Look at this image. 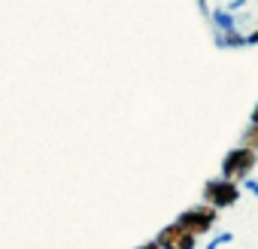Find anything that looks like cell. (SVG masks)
Listing matches in <instances>:
<instances>
[{"label": "cell", "instance_id": "obj_2", "mask_svg": "<svg viewBox=\"0 0 258 249\" xmlns=\"http://www.w3.org/2000/svg\"><path fill=\"white\" fill-rule=\"evenodd\" d=\"M240 195H243L240 185H234V182H228V179H222V176H213V179H207L204 189H201V204H207V207H213L216 213H222V210L237 207Z\"/></svg>", "mask_w": 258, "mask_h": 249}, {"label": "cell", "instance_id": "obj_3", "mask_svg": "<svg viewBox=\"0 0 258 249\" xmlns=\"http://www.w3.org/2000/svg\"><path fill=\"white\" fill-rule=\"evenodd\" d=\"M173 222H176L182 231H188L191 237H204V234H210V231L216 228L219 213H216L213 207H207V204H195V207H185Z\"/></svg>", "mask_w": 258, "mask_h": 249}, {"label": "cell", "instance_id": "obj_10", "mask_svg": "<svg viewBox=\"0 0 258 249\" xmlns=\"http://www.w3.org/2000/svg\"><path fill=\"white\" fill-rule=\"evenodd\" d=\"M249 46H258V22H255V28L246 31V49H249Z\"/></svg>", "mask_w": 258, "mask_h": 249}, {"label": "cell", "instance_id": "obj_12", "mask_svg": "<svg viewBox=\"0 0 258 249\" xmlns=\"http://www.w3.org/2000/svg\"><path fill=\"white\" fill-rule=\"evenodd\" d=\"M249 125H255V128H258V100H255V106H252V112H249Z\"/></svg>", "mask_w": 258, "mask_h": 249}, {"label": "cell", "instance_id": "obj_8", "mask_svg": "<svg viewBox=\"0 0 258 249\" xmlns=\"http://www.w3.org/2000/svg\"><path fill=\"white\" fill-rule=\"evenodd\" d=\"M246 7H249V0H231V4H225V13L237 16V13H243Z\"/></svg>", "mask_w": 258, "mask_h": 249}, {"label": "cell", "instance_id": "obj_11", "mask_svg": "<svg viewBox=\"0 0 258 249\" xmlns=\"http://www.w3.org/2000/svg\"><path fill=\"white\" fill-rule=\"evenodd\" d=\"M210 10H213L210 4H204V0H198V13H201L204 19H210Z\"/></svg>", "mask_w": 258, "mask_h": 249}, {"label": "cell", "instance_id": "obj_13", "mask_svg": "<svg viewBox=\"0 0 258 249\" xmlns=\"http://www.w3.org/2000/svg\"><path fill=\"white\" fill-rule=\"evenodd\" d=\"M134 249H161L155 240H146V243H140V246H134Z\"/></svg>", "mask_w": 258, "mask_h": 249}, {"label": "cell", "instance_id": "obj_5", "mask_svg": "<svg viewBox=\"0 0 258 249\" xmlns=\"http://www.w3.org/2000/svg\"><path fill=\"white\" fill-rule=\"evenodd\" d=\"M216 49H246V34H213Z\"/></svg>", "mask_w": 258, "mask_h": 249}, {"label": "cell", "instance_id": "obj_9", "mask_svg": "<svg viewBox=\"0 0 258 249\" xmlns=\"http://www.w3.org/2000/svg\"><path fill=\"white\" fill-rule=\"evenodd\" d=\"M240 189H246L249 195H255V198H258V179H255V176H246V179L240 182Z\"/></svg>", "mask_w": 258, "mask_h": 249}, {"label": "cell", "instance_id": "obj_6", "mask_svg": "<svg viewBox=\"0 0 258 249\" xmlns=\"http://www.w3.org/2000/svg\"><path fill=\"white\" fill-rule=\"evenodd\" d=\"M240 146H246V149H252V152L258 155V128H255V125H246V128H243Z\"/></svg>", "mask_w": 258, "mask_h": 249}, {"label": "cell", "instance_id": "obj_1", "mask_svg": "<svg viewBox=\"0 0 258 249\" xmlns=\"http://www.w3.org/2000/svg\"><path fill=\"white\" fill-rule=\"evenodd\" d=\"M255 164H258V155L252 152V149H246V146H231L228 152H225V158H222V179H228V182H234V185H240L246 176H252V170H255Z\"/></svg>", "mask_w": 258, "mask_h": 249}, {"label": "cell", "instance_id": "obj_4", "mask_svg": "<svg viewBox=\"0 0 258 249\" xmlns=\"http://www.w3.org/2000/svg\"><path fill=\"white\" fill-rule=\"evenodd\" d=\"M152 240H155L161 249H198V237H191L188 231H182L176 222L164 225Z\"/></svg>", "mask_w": 258, "mask_h": 249}, {"label": "cell", "instance_id": "obj_7", "mask_svg": "<svg viewBox=\"0 0 258 249\" xmlns=\"http://www.w3.org/2000/svg\"><path fill=\"white\" fill-rule=\"evenodd\" d=\"M231 240H234V231H222V234H216V237H213L204 249H222V246H228Z\"/></svg>", "mask_w": 258, "mask_h": 249}]
</instances>
